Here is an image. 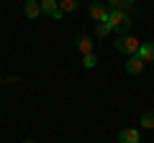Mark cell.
Returning a JSON list of instances; mask_svg holds the SVG:
<instances>
[{"label":"cell","mask_w":154,"mask_h":143,"mask_svg":"<svg viewBox=\"0 0 154 143\" xmlns=\"http://www.w3.org/2000/svg\"><path fill=\"white\" fill-rule=\"evenodd\" d=\"M105 23L110 26V31H116L118 36H121V33H126L128 28H131V16H128L126 10H116L113 8V10L108 13V21Z\"/></svg>","instance_id":"obj_2"},{"label":"cell","mask_w":154,"mask_h":143,"mask_svg":"<svg viewBox=\"0 0 154 143\" xmlns=\"http://www.w3.org/2000/svg\"><path fill=\"white\" fill-rule=\"evenodd\" d=\"M118 143H141V136H139L136 128H121V133H118Z\"/></svg>","instance_id":"obj_6"},{"label":"cell","mask_w":154,"mask_h":143,"mask_svg":"<svg viewBox=\"0 0 154 143\" xmlns=\"http://www.w3.org/2000/svg\"><path fill=\"white\" fill-rule=\"evenodd\" d=\"M23 13H26V18L36 21V18L41 16V3H38V0H26V3H23Z\"/></svg>","instance_id":"obj_8"},{"label":"cell","mask_w":154,"mask_h":143,"mask_svg":"<svg viewBox=\"0 0 154 143\" xmlns=\"http://www.w3.org/2000/svg\"><path fill=\"white\" fill-rule=\"evenodd\" d=\"M134 3H136V0H108V8L110 10H128V8H134Z\"/></svg>","instance_id":"obj_10"},{"label":"cell","mask_w":154,"mask_h":143,"mask_svg":"<svg viewBox=\"0 0 154 143\" xmlns=\"http://www.w3.org/2000/svg\"><path fill=\"white\" fill-rule=\"evenodd\" d=\"M82 64L88 66V69H93V66L98 64V56H95V51H93V54H88V56H82Z\"/></svg>","instance_id":"obj_14"},{"label":"cell","mask_w":154,"mask_h":143,"mask_svg":"<svg viewBox=\"0 0 154 143\" xmlns=\"http://www.w3.org/2000/svg\"><path fill=\"white\" fill-rule=\"evenodd\" d=\"M141 128L144 130H154V112H144L141 115Z\"/></svg>","instance_id":"obj_12"},{"label":"cell","mask_w":154,"mask_h":143,"mask_svg":"<svg viewBox=\"0 0 154 143\" xmlns=\"http://www.w3.org/2000/svg\"><path fill=\"white\" fill-rule=\"evenodd\" d=\"M108 33H110V26H108V23H95V36H98V39H105Z\"/></svg>","instance_id":"obj_13"},{"label":"cell","mask_w":154,"mask_h":143,"mask_svg":"<svg viewBox=\"0 0 154 143\" xmlns=\"http://www.w3.org/2000/svg\"><path fill=\"white\" fill-rule=\"evenodd\" d=\"M59 10L62 13H75L77 10V0H59Z\"/></svg>","instance_id":"obj_11"},{"label":"cell","mask_w":154,"mask_h":143,"mask_svg":"<svg viewBox=\"0 0 154 143\" xmlns=\"http://www.w3.org/2000/svg\"><path fill=\"white\" fill-rule=\"evenodd\" d=\"M113 49L118 51V54L134 56V54H139V49H141V41H139L136 36H128V33H121V36H118V39L113 41Z\"/></svg>","instance_id":"obj_1"},{"label":"cell","mask_w":154,"mask_h":143,"mask_svg":"<svg viewBox=\"0 0 154 143\" xmlns=\"http://www.w3.org/2000/svg\"><path fill=\"white\" fill-rule=\"evenodd\" d=\"M144 66H146V64H144V59H141L139 54L128 56V61H126V72H128V74H141Z\"/></svg>","instance_id":"obj_7"},{"label":"cell","mask_w":154,"mask_h":143,"mask_svg":"<svg viewBox=\"0 0 154 143\" xmlns=\"http://www.w3.org/2000/svg\"><path fill=\"white\" fill-rule=\"evenodd\" d=\"M90 3H95V0H90Z\"/></svg>","instance_id":"obj_16"},{"label":"cell","mask_w":154,"mask_h":143,"mask_svg":"<svg viewBox=\"0 0 154 143\" xmlns=\"http://www.w3.org/2000/svg\"><path fill=\"white\" fill-rule=\"evenodd\" d=\"M23 143H36V141H23Z\"/></svg>","instance_id":"obj_15"},{"label":"cell","mask_w":154,"mask_h":143,"mask_svg":"<svg viewBox=\"0 0 154 143\" xmlns=\"http://www.w3.org/2000/svg\"><path fill=\"white\" fill-rule=\"evenodd\" d=\"M88 10H90V18H93L95 23H105V21H108V13H110V8L95 0V3H90V8H88Z\"/></svg>","instance_id":"obj_3"},{"label":"cell","mask_w":154,"mask_h":143,"mask_svg":"<svg viewBox=\"0 0 154 143\" xmlns=\"http://www.w3.org/2000/svg\"><path fill=\"white\" fill-rule=\"evenodd\" d=\"M75 44H77V51L82 56H88V54H93V49H95V44H93V39L90 36H85V33H80L75 39Z\"/></svg>","instance_id":"obj_5"},{"label":"cell","mask_w":154,"mask_h":143,"mask_svg":"<svg viewBox=\"0 0 154 143\" xmlns=\"http://www.w3.org/2000/svg\"><path fill=\"white\" fill-rule=\"evenodd\" d=\"M139 56H141L144 59V64H146V61H154V44H141V49H139Z\"/></svg>","instance_id":"obj_9"},{"label":"cell","mask_w":154,"mask_h":143,"mask_svg":"<svg viewBox=\"0 0 154 143\" xmlns=\"http://www.w3.org/2000/svg\"><path fill=\"white\" fill-rule=\"evenodd\" d=\"M38 3H41V13L51 16L54 21H59V18L64 16V13L59 10V3H57V0H38Z\"/></svg>","instance_id":"obj_4"}]
</instances>
